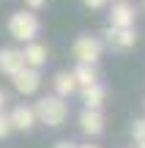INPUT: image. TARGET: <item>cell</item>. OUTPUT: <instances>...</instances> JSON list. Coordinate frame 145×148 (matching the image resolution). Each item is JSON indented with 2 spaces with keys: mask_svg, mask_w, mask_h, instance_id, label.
<instances>
[{
  "mask_svg": "<svg viewBox=\"0 0 145 148\" xmlns=\"http://www.w3.org/2000/svg\"><path fill=\"white\" fill-rule=\"evenodd\" d=\"M137 148H145V140H142V143H137Z\"/></svg>",
  "mask_w": 145,
  "mask_h": 148,
  "instance_id": "cell-21",
  "label": "cell"
},
{
  "mask_svg": "<svg viewBox=\"0 0 145 148\" xmlns=\"http://www.w3.org/2000/svg\"><path fill=\"white\" fill-rule=\"evenodd\" d=\"M77 148H99V145H91V143H88V145H77Z\"/></svg>",
  "mask_w": 145,
  "mask_h": 148,
  "instance_id": "cell-20",
  "label": "cell"
},
{
  "mask_svg": "<svg viewBox=\"0 0 145 148\" xmlns=\"http://www.w3.org/2000/svg\"><path fill=\"white\" fill-rule=\"evenodd\" d=\"M107 44L112 49H131L137 44L134 27H126V30H120V27H110V30H107Z\"/></svg>",
  "mask_w": 145,
  "mask_h": 148,
  "instance_id": "cell-9",
  "label": "cell"
},
{
  "mask_svg": "<svg viewBox=\"0 0 145 148\" xmlns=\"http://www.w3.org/2000/svg\"><path fill=\"white\" fill-rule=\"evenodd\" d=\"M11 79H14V88L19 90L22 96L36 93V90H38V85H41V74H38V71H33V69H27V66H25L22 71H16Z\"/></svg>",
  "mask_w": 145,
  "mask_h": 148,
  "instance_id": "cell-7",
  "label": "cell"
},
{
  "mask_svg": "<svg viewBox=\"0 0 145 148\" xmlns=\"http://www.w3.org/2000/svg\"><path fill=\"white\" fill-rule=\"evenodd\" d=\"M71 52H74L77 63H91V66H96L99 58H101V52H104V44L99 41L96 36H77Z\"/></svg>",
  "mask_w": 145,
  "mask_h": 148,
  "instance_id": "cell-3",
  "label": "cell"
},
{
  "mask_svg": "<svg viewBox=\"0 0 145 148\" xmlns=\"http://www.w3.org/2000/svg\"><path fill=\"white\" fill-rule=\"evenodd\" d=\"M8 123L11 129H19V132H30L36 126V112H33L30 104H16L14 110L8 112Z\"/></svg>",
  "mask_w": 145,
  "mask_h": 148,
  "instance_id": "cell-5",
  "label": "cell"
},
{
  "mask_svg": "<svg viewBox=\"0 0 145 148\" xmlns=\"http://www.w3.org/2000/svg\"><path fill=\"white\" fill-rule=\"evenodd\" d=\"M3 107H5V93H3V88H0V112H3Z\"/></svg>",
  "mask_w": 145,
  "mask_h": 148,
  "instance_id": "cell-19",
  "label": "cell"
},
{
  "mask_svg": "<svg viewBox=\"0 0 145 148\" xmlns=\"http://www.w3.org/2000/svg\"><path fill=\"white\" fill-rule=\"evenodd\" d=\"M55 148H77V143H69V140H60V143H55Z\"/></svg>",
  "mask_w": 145,
  "mask_h": 148,
  "instance_id": "cell-18",
  "label": "cell"
},
{
  "mask_svg": "<svg viewBox=\"0 0 145 148\" xmlns=\"http://www.w3.org/2000/svg\"><path fill=\"white\" fill-rule=\"evenodd\" d=\"M25 5L30 11H38V8H44V5H47V0H25Z\"/></svg>",
  "mask_w": 145,
  "mask_h": 148,
  "instance_id": "cell-16",
  "label": "cell"
},
{
  "mask_svg": "<svg viewBox=\"0 0 145 148\" xmlns=\"http://www.w3.org/2000/svg\"><path fill=\"white\" fill-rule=\"evenodd\" d=\"M131 137H134L137 143L145 140V118H137V121L131 123Z\"/></svg>",
  "mask_w": 145,
  "mask_h": 148,
  "instance_id": "cell-14",
  "label": "cell"
},
{
  "mask_svg": "<svg viewBox=\"0 0 145 148\" xmlns=\"http://www.w3.org/2000/svg\"><path fill=\"white\" fill-rule=\"evenodd\" d=\"M11 134V123H8V115L5 112H0V140L3 137H8Z\"/></svg>",
  "mask_w": 145,
  "mask_h": 148,
  "instance_id": "cell-15",
  "label": "cell"
},
{
  "mask_svg": "<svg viewBox=\"0 0 145 148\" xmlns=\"http://www.w3.org/2000/svg\"><path fill=\"white\" fill-rule=\"evenodd\" d=\"M115 3H120V0H115Z\"/></svg>",
  "mask_w": 145,
  "mask_h": 148,
  "instance_id": "cell-22",
  "label": "cell"
},
{
  "mask_svg": "<svg viewBox=\"0 0 145 148\" xmlns=\"http://www.w3.org/2000/svg\"><path fill=\"white\" fill-rule=\"evenodd\" d=\"M142 5H145V0H142Z\"/></svg>",
  "mask_w": 145,
  "mask_h": 148,
  "instance_id": "cell-23",
  "label": "cell"
},
{
  "mask_svg": "<svg viewBox=\"0 0 145 148\" xmlns=\"http://www.w3.org/2000/svg\"><path fill=\"white\" fill-rule=\"evenodd\" d=\"M82 3H85L88 8H101V5L107 3V0H82Z\"/></svg>",
  "mask_w": 145,
  "mask_h": 148,
  "instance_id": "cell-17",
  "label": "cell"
},
{
  "mask_svg": "<svg viewBox=\"0 0 145 148\" xmlns=\"http://www.w3.org/2000/svg\"><path fill=\"white\" fill-rule=\"evenodd\" d=\"M25 69V58H22V49L16 47H3L0 49V71L8 74V77H14L16 71Z\"/></svg>",
  "mask_w": 145,
  "mask_h": 148,
  "instance_id": "cell-6",
  "label": "cell"
},
{
  "mask_svg": "<svg viewBox=\"0 0 145 148\" xmlns=\"http://www.w3.org/2000/svg\"><path fill=\"white\" fill-rule=\"evenodd\" d=\"M36 112V123H47V126H60L69 118V104L60 96H44L38 99V104L33 107Z\"/></svg>",
  "mask_w": 145,
  "mask_h": 148,
  "instance_id": "cell-1",
  "label": "cell"
},
{
  "mask_svg": "<svg viewBox=\"0 0 145 148\" xmlns=\"http://www.w3.org/2000/svg\"><path fill=\"white\" fill-rule=\"evenodd\" d=\"M22 58H25V66H27V69L38 71L44 63H47L49 52H47V47H44V44L30 41V44H25V49H22Z\"/></svg>",
  "mask_w": 145,
  "mask_h": 148,
  "instance_id": "cell-8",
  "label": "cell"
},
{
  "mask_svg": "<svg viewBox=\"0 0 145 148\" xmlns=\"http://www.w3.org/2000/svg\"><path fill=\"white\" fill-rule=\"evenodd\" d=\"M38 30H41V22H38V16L33 14V11H16V14H11L8 19V33L16 38V41H36Z\"/></svg>",
  "mask_w": 145,
  "mask_h": 148,
  "instance_id": "cell-2",
  "label": "cell"
},
{
  "mask_svg": "<svg viewBox=\"0 0 145 148\" xmlns=\"http://www.w3.org/2000/svg\"><path fill=\"white\" fill-rule=\"evenodd\" d=\"M134 16H137V8L131 3H126V0L112 3V11H110V27H120V30L134 27Z\"/></svg>",
  "mask_w": 145,
  "mask_h": 148,
  "instance_id": "cell-4",
  "label": "cell"
},
{
  "mask_svg": "<svg viewBox=\"0 0 145 148\" xmlns=\"http://www.w3.org/2000/svg\"><path fill=\"white\" fill-rule=\"evenodd\" d=\"M52 85H55V96H60V99H66V96H71L77 90V82H74V77H71V71H58L55 79H52Z\"/></svg>",
  "mask_w": 145,
  "mask_h": 148,
  "instance_id": "cell-13",
  "label": "cell"
},
{
  "mask_svg": "<svg viewBox=\"0 0 145 148\" xmlns=\"http://www.w3.org/2000/svg\"><path fill=\"white\" fill-rule=\"evenodd\" d=\"M80 129L91 137L104 132V112L101 110H82L80 112Z\"/></svg>",
  "mask_w": 145,
  "mask_h": 148,
  "instance_id": "cell-10",
  "label": "cell"
},
{
  "mask_svg": "<svg viewBox=\"0 0 145 148\" xmlns=\"http://www.w3.org/2000/svg\"><path fill=\"white\" fill-rule=\"evenodd\" d=\"M104 101H107V88L101 82L91 85V88H82V104H85V110H101Z\"/></svg>",
  "mask_w": 145,
  "mask_h": 148,
  "instance_id": "cell-11",
  "label": "cell"
},
{
  "mask_svg": "<svg viewBox=\"0 0 145 148\" xmlns=\"http://www.w3.org/2000/svg\"><path fill=\"white\" fill-rule=\"evenodd\" d=\"M71 77H74L77 88H91V85L99 82V69L91 63H77L74 71H71Z\"/></svg>",
  "mask_w": 145,
  "mask_h": 148,
  "instance_id": "cell-12",
  "label": "cell"
}]
</instances>
